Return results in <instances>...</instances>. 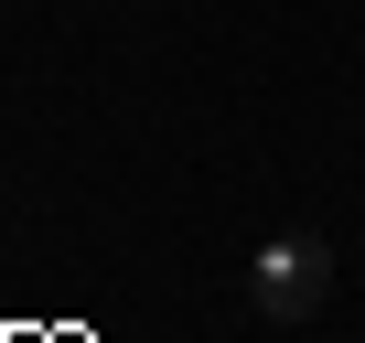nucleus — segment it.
<instances>
[{
  "label": "nucleus",
  "mask_w": 365,
  "mask_h": 343,
  "mask_svg": "<svg viewBox=\"0 0 365 343\" xmlns=\"http://www.w3.org/2000/svg\"><path fill=\"white\" fill-rule=\"evenodd\" d=\"M247 300H258L269 322H312V311L333 300V247H322V236H269V247L247 258Z\"/></svg>",
  "instance_id": "nucleus-1"
}]
</instances>
